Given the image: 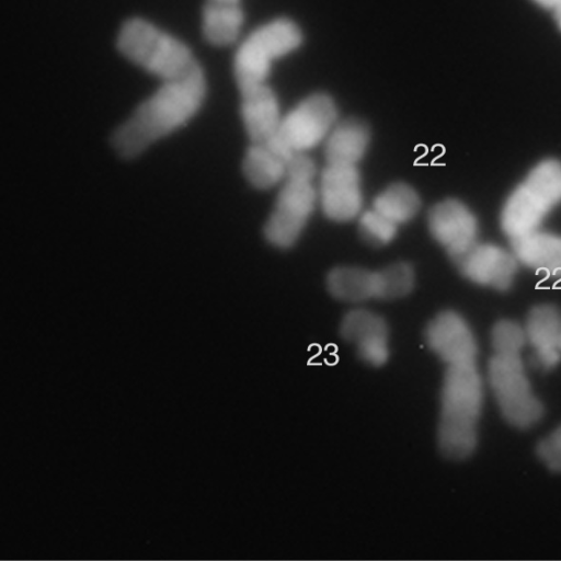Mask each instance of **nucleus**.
Here are the masks:
<instances>
[{
	"mask_svg": "<svg viewBox=\"0 0 561 561\" xmlns=\"http://www.w3.org/2000/svg\"><path fill=\"white\" fill-rule=\"evenodd\" d=\"M370 142L369 127L360 119L337 122L324 140L328 164L357 165Z\"/></svg>",
	"mask_w": 561,
	"mask_h": 561,
	"instance_id": "19",
	"label": "nucleus"
},
{
	"mask_svg": "<svg viewBox=\"0 0 561 561\" xmlns=\"http://www.w3.org/2000/svg\"><path fill=\"white\" fill-rule=\"evenodd\" d=\"M327 287L334 298L347 302L389 299L383 268L369 271L356 266L335 267L327 276Z\"/></svg>",
	"mask_w": 561,
	"mask_h": 561,
	"instance_id": "16",
	"label": "nucleus"
},
{
	"mask_svg": "<svg viewBox=\"0 0 561 561\" xmlns=\"http://www.w3.org/2000/svg\"><path fill=\"white\" fill-rule=\"evenodd\" d=\"M244 24L241 0H205L202 32L205 39L218 47L236 43Z\"/></svg>",
	"mask_w": 561,
	"mask_h": 561,
	"instance_id": "20",
	"label": "nucleus"
},
{
	"mask_svg": "<svg viewBox=\"0 0 561 561\" xmlns=\"http://www.w3.org/2000/svg\"><path fill=\"white\" fill-rule=\"evenodd\" d=\"M311 179L287 175L264 225L265 239L277 248H289L300 237L318 201Z\"/></svg>",
	"mask_w": 561,
	"mask_h": 561,
	"instance_id": "8",
	"label": "nucleus"
},
{
	"mask_svg": "<svg viewBox=\"0 0 561 561\" xmlns=\"http://www.w3.org/2000/svg\"><path fill=\"white\" fill-rule=\"evenodd\" d=\"M206 89L199 64L180 77L162 81L114 131L112 145L115 151L124 158H134L183 127L202 107Z\"/></svg>",
	"mask_w": 561,
	"mask_h": 561,
	"instance_id": "1",
	"label": "nucleus"
},
{
	"mask_svg": "<svg viewBox=\"0 0 561 561\" xmlns=\"http://www.w3.org/2000/svg\"><path fill=\"white\" fill-rule=\"evenodd\" d=\"M536 453L548 469L561 472V424L540 439Z\"/></svg>",
	"mask_w": 561,
	"mask_h": 561,
	"instance_id": "23",
	"label": "nucleus"
},
{
	"mask_svg": "<svg viewBox=\"0 0 561 561\" xmlns=\"http://www.w3.org/2000/svg\"><path fill=\"white\" fill-rule=\"evenodd\" d=\"M538 5L556 11L561 5V0H533Z\"/></svg>",
	"mask_w": 561,
	"mask_h": 561,
	"instance_id": "24",
	"label": "nucleus"
},
{
	"mask_svg": "<svg viewBox=\"0 0 561 561\" xmlns=\"http://www.w3.org/2000/svg\"><path fill=\"white\" fill-rule=\"evenodd\" d=\"M240 94L241 118L251 142L272 139L283 117L274 90L265 83L241 91Z\"/></svg>",
	"mask_w": 561,
	"mask_h": 561,
	"instance_id": "15",
	"label": "nucleus"
},
{
	"mask_svg": "<svg viewBox=\"0 0 561 561\" xmlns=\"http://www.w3.org/2000/svg\"><path fill=\"white\" fill-rule=\"evenodd\" d=\"M535 367L547 371L561 362V311L552 305L534 307L523 327Z\"/></svg>",
	"mask_w": 561,
	"mask_h": 561,
	"instance_id": "14",
	"label": "nucleus"
},
{
	"mask_svg": "<svg viewBox=\"0 0 561 561\" xmlns=\"http://www.w3.org/2000/svg\"><path fill=\"white\" fill-rule=\"evenodd\" d=\"M427 224L432 237L453 261L478 242V220L460 201L445 199L435 204L428 211Z\"/></svg>",
	"mask_w": 561,
	"mask_h": 561,
	"instance_id": "10",
	"label": "nucleus"
},
{
	"mask_svg": "<svg viewBox=\"0 0 561 561\" xmlns=\"http://www.w3.org/2000/svg\"><path fill=\"white\" fill-rule=\"evenodd\" d=\"M290 157L272 140L251 142L242 161V171L252 186L267 190L285 180Z\"/></svg>",
	"mask_w": 561,
	"mask_h": 561,
	"instance_id": "18",
	"label": "nucleus"
},
{
	"mask_svg": "<svg viewBox=\"0 0 561 561\" xmlns=\"http://www.w3.org/2000/svg\"><path fill=\"white\" fill-rule=\"evenodd\" d=\"M561 204V162L546 159L536 164L507 197L501 225L510 239L540 229Z\"/></svg>",
	"mask_w": 561,
	"mask_h": 561,
	"instance_id": "5",
	"label": "nucleus"
},
{
	"mask_svg": "<svg viewBox=\"0 0 561 561\" xmlns=\"http://www.w3.org/2000/svg\"><path fill=\"white\" fill-rule=\"evenodd\" d=\"M454 262L472 283L499 290L511 287L519 264L512 250L479 241Z\"/></svg>",
	"mask_w": 561,
	"mask_h": 561,
	"instance_id": "11",
	"label": "nucleus"
},
{
	"mask_svg": "<svg viewBox=\"0 0 561 561\" xmlns=\"http://www.w3.org/2000/svg\"><path fill=\"white\" fill-rule=\"evenodd\" d=\"M526 344L524 328L513 320H500L492 328L488 382L504 420L520 430L537 425L545 413L523 359Z\"/></svg>",
	"mask_w": 561,
	"mask_h": 561,
	"instance_id": "2",
	"label": "nucleus"
},
{
	"mask_svg": "<svg viewBox=\"0 0 561 561\" xmlns=\"http://www.w3.org/2000/svg\"><path fill=\"white\" fill-rule=\"evenodd\" d=\"M317 192L323 214L333 221H350L362 213L363 191L357 165L327 163Z\"/></svg>",
	"mask_w": 561,
	"mask_h": 561,
	"instance_id": "9",
	"label": "nucleus"
},
{
	"mask_svg": "<svg viewBox=\"0 0 561 561\" xmlns=\"http://www.w3.org/2000/svg\"><path fill=\"white\" fill-rule=\"evenodd\" d=\"M427 347L445 364L478 358V343L466 319L455 311L438 313L426 327Z\"/></svg>",
	"mask_w": 561,
	"mask_h": 561,
	"instance_id": "13",
	"label": "nucleus"
},
{
	"mask_svg": "<svg viewBox=\"0 0 561 561\" xmlns=\"http://www.w3.org/2000/svg\"><path fill=\"white\" fill-rule=\"evenodd\" d=\"M440 390L437 440L440 451L451 459L470 456L478 442L483 408V380L478 358L448 362Z\"/></svg>",
	"mask_w": 561,
	"mask_h": 561,
	"instance_id": "3",
	"label": "nucleus"
},
{
	"mask_svg": "<svg viewBox=\"0 0 561 561\" xmlns=\"http://www.w3.org/2000/svg\"><path fill=\"white\" fill-rule=\"evenodd\" d=\"M553 12H554V18H556L557 24L561 28V5Z\"/></svg>",
	"mask_w": 561,
	"mask_h": 561,
	"instance_id": "25",
	"label": "nucleus"
},
{
	"mask_svg": "<svg viewBox=\"0 0 561 561\" xmlns=\"http://www.w3.org/2000/svg\"><path fill=\"white\" fill-rule=\"evenodd\" d=\"M337 123V107L327 93H312L296 104L280 121L270 139L285 153L308 152L324 142Z\"/></svg>",
	"mask_w": 561,
	"mask_h": 561,
	"instance_id": "7",
	"label": "nucleus"
},
{
	"mask_svg": "<svg viewBox=\"0 0 561 561\" xmlns=\"http://www.w3.org/2000/svg\"><path fill=\"white\" fill-rule=\"evenodd\" d=\"M518 263L552 278H561V234L541 229L511 239Z\"/></svg>",
	"mask_w": 561,
	"mask_h": 561,
	"instance_id": "17",
	"label": "nucleus"
},
{
	"mask_svg": "<svg viewBox=\"0 0 561 561\" xmlns=\"http://www.w3.org/2000/svg\"><path fill=\"white\" fill-rule=\"evenodd\" d=\"M302 32L288 18L273 19L245 36L233 58V73L239 91L267 83L272 66L295 51L302 43Z\"/></svg>",
	"mask_w": 561,
	"mask_h": 561,
	"instance_id": "6",
	"label": "nucleus"
},
{
	"mask_svg": "<svg viewBox=\"0 0 561 561\" xmlns=\"http://www.w3.org/2000/svg\"><path fill=\"white\" fill-rule=\"evenodd\" d=\"M398 227L374 208L362 211L358 216L359 234L365 242L375 247L391 242L397 236Z\"/></svg>",
	"mask_w": 561,
	"mask_h": 561,
	"instance_id": "22",
	"label": "nucleus"
},
{
	"mask_svg": "<svg viewBox=\"0 0 561 561\" xmlns=\"http://www.w3.org/2000/svg\"><path fill=\"white\" fill-rule=\"evenodd\" d=\"M116 45L125 58L161 81L180 77L198 64L184 42L141 18L122 25Z\"/></svg>",
	"mask_w": 561,
	"mask_h": 561,
	"instance_id": "4",
	"label": "nucleus"
},
{
	"mask_svg": "<svg viewBox=\"0 0 561 561\" xmlns=\"http://www.w3.org/2000/svg\"><path fill=\"white\" fill-rule=\"evenodd\" d=\"M340 332L365 364L379 367L388 360V325L379 314L353 309L343 317Z\"/></svg>",
	"mask_w": 561,
	"mask_h": 561,
	"instance_id": "12",
	"label": "nucleus"
},
{
	"mask_svg": "<svg viewBox=\"0 0 561 561\" xmlns=\"http://www.w3.org/2000/svg\"><path fill=\"white\" fill-rule=\"evenodd\" d=\"M371 208L400 226L416 216L421 208V199L412 186L398 182L382 190L375 197Z\"/></svg>",
	"mask_w": 561,
	"mask_h": 561,
	"instance_id": "21",
	"label": "nucleus"
}]
</instances>
